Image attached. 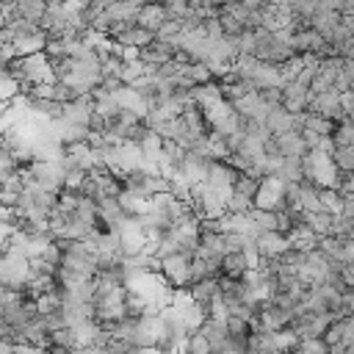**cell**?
I'll return each mask as SVG.
<instances>
[{
  "label": "cell",
  "mask_w": 354,
  "mask_h": 354,
  "mask_svg": "<svg viewBox=\"0 0 354 354\" xmlns=\"http://www.w3.org/2000/svg\"><path fill=\"white\" fill-rule=\"evenodd\" d=\"M14 351H17V346L8 337H0V354H14Z\"/></svg>",
  "instance_id": "obj_4"
},
{
  "label": "cell",
  "mask_w": 354,
  "mask_h": 354,
  "mask_svg": "<svg viewBox=\"0 0 354 354\" xmlns=\"http://www.w3.org/2000/svg\"><path fill=\"white\" fill-rule=\"evenodd\" d=\"M8 332H11V329H8V326H6V321L0 318V337H8Z\"/></svg>",
  "instance_id": "obj_5"
},
{
  "label": "cell",
  "mask_w": 354,
  "mask_h": 354,
  "mask_svg": "<svg viewBox=\"0 0 354 354\" xmlns=\"http://www.w3.org/2000/svg\"><path fill=\"white\" fill-rule=\"evenodd\" d=\"M22 94V86L8 75V72H3L0 75V102H11L14 97H19Z\"/></svg>",
  "instance_id": "obj_2"
},
{
  "label": "cell",
  "mask_w": 354,
  "mask_h": 354,
  "mask_svg": "<svg viewBox=\"0 0 354 354\" xmlns=\"http://www.w3.org/2000/svg\"><path fill=\"white\" fill-rule=\"evenodd\" d=\"M14 14L28 19V22H41L44 14H47V3H30V0H22V3H14Z\"/></svg>",
  "instance_id": "obj_1"
},
{
  "label": "cell",
  "mask_w": 354,
  "mask_h": 354,
  "mask_svg": "<svg viewBox=\"0 0 354 354\" xmlns=\"http://www.w3.org/2000/svg\"><path fill=\"white\" fill-rule=\"evenodd\" d=\"M14 354H44V348H36V346L22 343V346H17V351H14Z\"/></svg>",
  "instance_id": "obj_3"
}]
</instances>
